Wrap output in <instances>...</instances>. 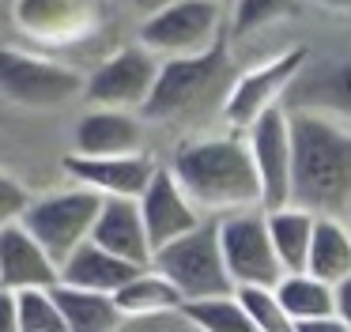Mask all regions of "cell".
Listing matches in <instances>:
<instances>
[{
	"label": "cell",
	"instance_id": "6da1fadb",
	"mask_svg": "<svg viewBox=\"0 0 351 332\" xmlns=\"http://www.w3.org/2000/svg\"><path fill=\"white\" fill-rule=\"evenodd\" d=\"M291 204L313 215L351 208V125L291 110Z\"/></svg>",
	"mask_w": 351,
	"mask_h": 332
},
{
	"label": "cell",
	"instance_id": "7a4b0ae2",
	"mask_svg": "<svg viewBox=\"0 0 351 332\" xmlns=\"http://www.w3.org/2000/svg\"><path fill=\"white\" fill-rule=\"evenodd\" d=\"M170 174L178 185L189 193L204 215H230L242 208H265L261 196V178L253 166L250 143L245 136H208V140H193L170 163Z\"/></svg>",
	"mask_w": 351,
	"mask_h": 332
},
{
	"label": "cell",
	"instance_id": "3957f363",
	"mask_svg": "<svg viewBox=\"0 0 351 332\" xmlns=\"http://www.w3.org/2000/svg\"><path fill=\"white\" fill-rule=\"evenodd\" d=\"M234 80L238 75L230 68L223 42L204 53H193V57H167L140 113L147 121H167V125L170 121H197L208 110L223 113Z\"/></svg>",
	"mask_w": 351,
	"mask_h": 332
},
{
	"label": "cell",
	"instance_id": "277c9868",
	"mask_svg": "<svg viewBox=\"0 0 351 332\" xmlns=\"http://www.w3.org/2000/svg\"><path fill=\"white\" fill-rule=\"evenodd\" d=\"M152 268H159L182 291L185 302H200V298H215V294L238 291L230 272H227V261H223L219 219H212V223L204 219L189 234L159 246L152 253Z\"/></svg>",
	"mask_w": 351,
	"mask_h": 332
},
{
	"label": "cell",
	"instance_id": "5b68a950",
	"mask_svg": "<svg viewBox=\"0 0 351 332\" xmlns=\"http://www.w3.org/2000/svg\"><path fill=\"white\" fill-rule=\"evenodd\" d=\"M219 246L238 291L242 287L272 291L287 272L272 246L265 208H242V211H230V215H219Z\"/></svg>",
	"mask_w": 351,
	"mask_h": 332
},
{
	"label": "cell",
	"instance_id": "8992f818",
	"mask_svg": "<svg viewBox=\"0 0 351 332\" xmlns=\"http://www.w3.org/2000/svg\"><path fill=\"white\" fill-rule=\"evenodd\" d=\"M223 38V0H174L140 23V45L167 57H193Z\"/></svg>",
	"mask_w": 351,
	"mask_h": 332
},
{
	"label": "cell",
	"instance_id": "52a82bcc",
	"mask_svg": "<svg viewBox=\"0 0 351 332\" xmlns=\"http://www.w3.org/2000/svg\"><path fill=\"white\" fill-rule=\"evenodd\" d=\"M102 208V193L87 185L64 189V193H49L42 200H31L23 215V226L46 246V253L57 264H64L87 238H91L95 215Z\"/></svg>",
	"mask_w": 351,
	"mask_h": 332
},
{
	"label": "cell",
	"instance_id": "ba28073f",
	"mask_svg": "<svg viewBox=\"0 0 351 332\" xmlns=\"http://www.w3.org/2000/svg\"><path fill=\"white\" fill-rule=\"evenodd\" d=\"M0 91L27 110H57L87 91L76 68L19 49H0Z\"/></svg>",
	"mask_w": 351,
	"mask_h": 332
},
{
	"label": "cell",
	"instance_id": "9c48e42d",
	"mask_svg": "<svg viewBox=\"0 0 351 332\" xmlns=\"http://www.w3.org/2000/svg\"><path fill=\"white\" fill-rule=\"evenodd\" d=\"M306 60H310L306 49L295 45V49L280 53V57H272V60H261V64H253L250 72H242L234 80V87H230V95H227V106H223L227 125L242 132V128H250L261 113H268L272 106H283L291 83H295L298 72H302Z\"/></svg>",
	"mask_w": 351,
	"mask_h": 332
},
{
	"label": "cell",
	"instance_id": "30bf717a",
	"mask_svg": "<svg viewBox=\"0 0 351 332\" xmlns=\"http://www.w3.org/2000/svg\"><path fill=\"white\" fill-rule=\"evenodd\" d=\"M159 64L162 60L147 45L117 49L91 72L84 95L99 106H110V110H144L147 95L159 80Z\"/></svg>",
	"mask_w": 351,
	"mask_h": 332
},
{
	"label": "cell",
	"instance_id": "8fae6325",
	"mask_svg": "<svg viewBox=\"0 0 351 332\" xmlns=\"http://www.w3.org/2000/svg\"><path fill=\"white\" fill-rule=\"evenodd\" d=\"M106 0H16V23L27 38L76 45L106 23Z\"/></svg>",
	"mask_w": 351,
	"mask_h": 332
},
{
	"label": "cell",
	"instance_id": "7c38bea8",
	"mask_svg": "<svg viewBox=\"0 0 351 332\" xmlns=\"http://www.w3.org/2000/svg\"><path fill=\"white\" fill-rule=\"evenodd\" d=\"M242 136L250 143L253 166H257L265 208L291 204V110L272 106L250 128H242Z\"/></svg>",
	"mask_w": 351,
	"mask_h": 332
},
{
	"label": "cell",
	"instance_id": "4fadbf2b",
	"mask_svg": "<svg viewBox=\"0 0 351 332\" xmlns=\"http://www.w3.org/2000/svg\"><path fill=\"white\" fill-rule=\"evenodd\" d=\"M140 204V215H144V226H147V238H152V249L167 246V241L182 238V234H189L193 226L204 223V211L197 208V204L189 200V193H185L182 185H178V178L167 170H155V178L147 181V189L136 196Z\"/></svg>",
	"mask_w": 351,
	"mask_h": 332
},
{
	"label": "cell",
	"instance_id": "5bb4252c",
	"mask_svg": "<svg viewBox=\"0 0 351 332\" xmlns=\"http://www.w3.org/2000/svg\"><path fill=\"white\" fill-rule=\"evenodd\" d=\"M287 110H306L332 117L340 125H351V60H321V64H302L295 75L287 98Z\"/></svg>",
	"mask_w": 351,
	"mask_h": 332
},
{
	"label": "cell",
	"instance_id": "9a60e30c",
	"mask_svg": "<svg viewBox=\"0 0 351 332\" xmlns=\"http://www.w3.org/2000/svg\"><path fill=\"white\" fill-rule=\"evenodd\" d=\"M64 170L76 185H87L102 196H132L136 200L159 166L144 151H132V155H80V151H72L64 158Z\"/></svg>",
	"mask_w": 351,
	"mask_h": 332
},
{
	"label": "cell",
	"instance_id": "2e32d148",
	"mask_svg": "<svg viewBox=\"0 0 351 332\" xmlns=\"http://www.w3.org/2000/svg\"><path fill=\"white\" fill-rule=\"evenodd\" d=\"M61 283V264L23 223L0 226V291H31Z\"/></svg>",
	"mask_w": 351,
	"mask_h": 332
},
{
	"label": "cell",
	"instance_id": "e0dca14e",
	"mask_svg": "<svg viewBox=\"0 0 351 332\" xmlns=\"http://www.w3.org/2000/svg\"><path fill=\"white\" fill-rule=\"evenodd\" d=\"M91 241L117 257H125V261L140 264V268L152 264V253H155L144 215H140V204L132 196H102V208L91 226Z\"/></svg>",
	"mask_w": 351,
	"mask_h": 332
},
{
	"label": "cell",
	"instance_id": "ac0fdd59",
	"mask_svg": "<svg viewBox=\"0 0 351 332\" xmlns=\"http://www.w3.org/2000/svg\"><path fill=\"white\" fill-rule=\"evenodd\" d=\"M144 147V125L129 110H95L76 125L80 155H132Z\"/></svg>",
	"mask_w": 351,
	"mask_h": 332
},
{
	"label": "cell",
	"instance_id": "d6986e66",
	"mask_svg": "<svg viewBox=\"0 0 351 332\" xmlns=\"http://www.w3.org/2000/svg\"><path fill=\"white\" fill-rule=\"evenodd\" d=\"M140 272V264L125 261V257L110 253V249L95 246L91 238L61 264V283H72V287H87V291H106L114 294L117 287H125L132 276Z\"/></svg>",
	"mask_w": 351,
	"mask_h": 332
},
{
	"label": "cell",
	"instance_id": "ffe728a7",
	"mask_svg": "<svg viewBox=\"0 0 351 332\" xmlns=\"http://www.w3.org/2000/svg\"><path fill=\"white\" fill-rule=\"evenodd\" d=\"M49 291L61 306L69 332H117L125 324L117 298L106 291H87V287H72V283H53Z\"/></svg>",
	"mask_w": 351,
	"mask_h": 332
},
{
	"label": "cell",
	"instance_id": "44dd1931",
	"mask_svg": "<svg viewBox=\"0 0 351 332\" xmlns=\"http://www.w3.org/2000/svg\"><path fill=\"white\" fill-rule=\"evenodd\" d=\"M114 298H117V306H121L125 317H159V313H178V309H185L182 291H178L159 268H152V264H144L129 283L117 287Z\"/></svg>",
	"mask_w": 351,
	"mask_h": 332
},
{
	"label": "cell",
	"instance_id": "7402d4cb",
	"mask_svg": "<svg viewBox=\"0 0 351 332\" xmlns=\"http://www.w3.org/2000/svg\"><path fill=\"white\" fill-rule=\"evenodd\" d=\"M306 272L325 283H340L343 276H351V226L340 215H317Z\"/></svg>",
	"mask_w": 351,
	"mask_h": 332
},
{
	"label": "cell",
	"instance_id": "603a6c76",
	"mask_svg": "<svg viewBox=\"0 0 351 332\" xmlns=\"http://www.w3.org/2000/svg\"><path fill=\"white\" fill-rule=\"evenodd\" d=\"M272 298L280 302V309L287 317L302 321H317V317L336 313V291L332 283L317 279L313 272H283V279L272 287Z\"/></svg>",
	"mask_w": 351,
	"mask_h": 332
},
{
	"label": "cell",
	"instance_id": "cb8c5ba5",
	"mask_svg": "<svg viewBox=\"0 0 351 332\" xmlns=\"http://www.w3.org/2000/svg\"><path fill=\"white\" fill-rule=\"evenodd\" d=\"M265 211H268V234H272V246H276V253H280L283 268L302 272L306 257H310L317 215L298 208V204H280V208H265Z\"/></svg>",
	"mask_w": 351,
	"mask_h": 332
},
{
	"label": "cell",
	"instance_id": "d4e9b609",
	"mask_svg": "<svg viewBox=\"0 0 351 332\" xmlns=\"http://www.w3.org/2000/svg\"><path fill=\"white\" fill-rule=\"evenodd\" d=\"M197 332H261L257 317L250 313V306L242 302V294H215V298L185 302L182 309Z\"/></svg>",
	"mask_w": 351,
	"mask_h": 332
},
{
	"label": "cell",
	"instance_id": "484cf974",
	"mask_svg": "<svg viewBox=\"0 0 351 332\" xmlns=\"http://www.w3.org/2000/svg\"><path fill=\"white\" fill-rule=\"evenodd\" d=\"M16 313H19V332H69L49 287L16 291Z\"/></svg>",
	"mask_w": 351,
	"mask_h": 332
},
{
	"label": "cell",
	"instance_id": "4316f807",
	"mask_svg": "<svg viewBox=\"0 0 351 332\" xmlns=\"http://www.w3.org/2000/svg\"><path fill=\"white\" fill-rule=\"evenodd\" d=\"M234 12H230V27L234 34H253V30H265L272 23H283L298 12V0H234Z\"/></svg>",
	"mask_w": 351,
	"mask_h": 332
},
{
	"label": "cell",
	"instance_id": "83f0119b",
	"mask_svg": "<svg viewBox=\"0 0 351 332\" xmlns=\"http://www.w3.org/2000/svg\"><path fill=\"white\" fill-rule=\"evenodd\" d=\"M238 294H242V302L250 306V313L257 317L261 332H302L295 317H287L280 309V302L272 298V291H265V287H242Z\"/></svg>",
	"mask_w": 351,
	"mask_h": 332
},
{
	"label": "cell",
	"instance_id": "f1b7e54d",
	"mask_svg": "<svg viewBox=\"0 0 351 332\" xmlns=\"http://www.w3.org/2000/svg\"><path fill=\"white\" fill-rule=\"evenodd\" d=\"M27 208H31V193L16 178H8V174L0 170V226L23 223Z\"/></svg>",
	"mask_w": 351,
	"mask_h": 332
},
{
	"label": "cell",
	"instance_id": "f546056e",
	"mask_svg": "<svg viewBox=\"0 0 351 332\" xmlns=\"http://www.w3.org/2000/svg\"><path fill=\"white\" fill-rule=\"evenodd\" d=\"M117 332H197V324L178 309V313H159V317H125Z\"/></svg>",
	"mask_w": 351,
	"mask_h": 332
},
{
	"label": "cell",
	"instance_id": "4dcf8cb0",
	"mask_svg": "<svg viewBox=\"0 0 351 332\" xmlns=\"http://www.w3.org/2000/svg\"><path fill=\"white\" fill-rule=\"evenodd\" d=\"M0 332H19L16 291H0Z\"/></svg>",
	"mask_w": 351,
	"mask_h": 332
},
{
	"label": "cell",
	"instance_id": "1f68e13d",
	"mask_svg": "<svg viewBox=\"0 0 351 332\" xmlns=\"http://www.w3.org/2000/svg\"><path fill=\"white\" fill-rule=\"evenodd\" d=\"M298 329L302 332H351V324L343 321V317L328 313V317H317V321H302Z\"/></svg>",
	"mask_w": 351,
	"mask_h": 332
},
{
	"label": "cell",
	"instance_id": "d6a6232c",
	"mask_svg": "<svg viewBox=\"0 0 351 332\" xmlns=\"http://www.w3.org/2000/svg\"><path fill=\"white\" fill-rule=\"evenodd\" d=\"M336 291V317H343V321L351 324V276H343L340 283H332Z\"/></svg>",
	"mask_w": 351,
	"mask_h": 332
},
{
	"label": "cell",
	"instance_id": "836d02e7",
	"mask_svg": "<svg viewBox=\"0 0 351 332\" xmlns=\"http://www.w3.org/2000/svg\"><path fill=\"white\" fill-rule=\"evenodd\" d=\"M306 4H317V8H325V12L351 15V0H306Z\"/></svg>",
	"mask_w": 351,
	"mask_h": 332
},
{
	"label": "cell",
	"instance_id": "e575fe53",
	"mask_svg": "<svg viewBox=\"0 0 351 332\" xmlns=\"http://www.w3.org/2000/svg\"><path fill=\"white\" fill-rule=\"evenodd\" d=\"M132 8H140L144 15H152V12H159V8H167V4H174V0H129Z\"/></svg>",
	"mask_w": 351,
	"mask_h": 332
},
{
	"label": "cell",
	"instance_id": "d590c367",
	"mask_svg": "<svg viewBox=\"0 0 351 332\" xmlns=\"http://www.w3.org/2000/svg\"><path fill=\"white\" fill-rule=\"evenodd\" d=\"M223 4H234V0H223Z\"/></svg>",
	"mask_w": 351,
	"mask_h": 332
}]
</instances>
